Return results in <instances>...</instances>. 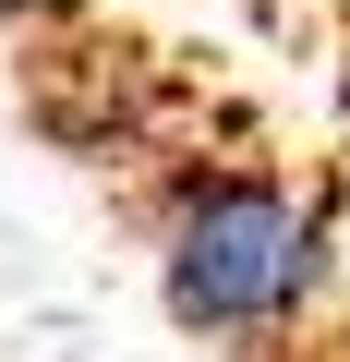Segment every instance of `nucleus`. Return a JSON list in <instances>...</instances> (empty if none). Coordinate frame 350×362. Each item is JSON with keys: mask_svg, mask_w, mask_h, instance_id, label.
Wrapping results in <instances>:
<instances>
[{"mask_svg": "<svg viewBox=\"0 0 350 362\" xmlns=\"http://www.w3.org/2000/svg\"><path fill=\"white\" fill-rule=\"evenodd\" d=\"M157 302L194 338H290L326 302V218L266 169H218L157 230Z\"/></svg>", "mask_w": 350, "mask_h": 362, "instance_id": "obj_1", "label": "nucleus"}, {"mask_svg": "<svg viewBox=\"0 0 350 362\" xmlns=\"http://www.w3.org/2000/svg\"><path fill=\"white\" fill-rule=\"evenodd\" d=\"M37 13H61V0H0V25H37Z\"/></svg>", "mask_w": 350, "mask_h": 362, "instance_id": "obj_2", "label": "nucleus"}]
</instances>
